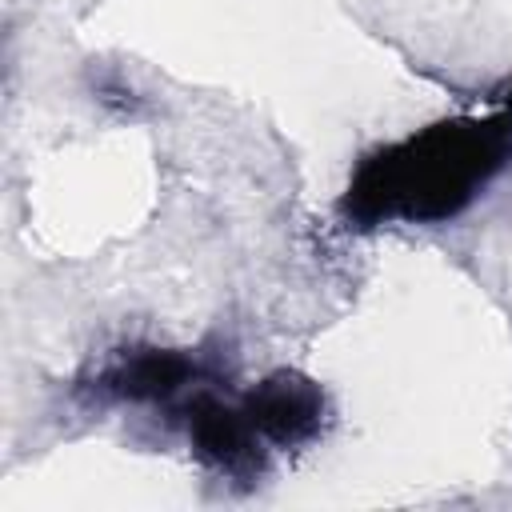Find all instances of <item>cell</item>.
<instances>
[{
	"label": "cell",
	"instance_id": "1",
	"mask_svg": "<svg viewBox=\"0 0 512 512\" xmlns=\"http://www.w3.org/2000/svg\"><path fill=\"white\" fill-rule=\"evenodd\" d=\"M512 164V76L488 112L444 116L368 152L336 204L348 228L448 224Z\"/></svg>",
	"mask_w": 512,
	"mask_h": 512
},
{
	"label": "cell",
	"instance_id": "2",
	"mask_svg": "<svg viewBox=\"0 0 512 512\" xmlns=\"http://www.w3.org/2000/svg\"><path fill=\"white\" fill-rule=\"evenodd\" d=\"M180 424L192 456L216 480H228L236 488H256L268 476L272 448L260 440V432L244 416L240 396L228 400L208 384H200L180 400Z\"/></svg>",
	"mask_w": 512,
	"mask_h": 512
},
{
	"label": "cell",
	"instance_id": "3",
	"mask_svg": "<svg viewBox=\"0 0 512 512\" xmlns=\"http://www.w3.org/2000/svg\"><path fill=\"white\" fill-rule=\"evenodd\" d=\"M200 376V360L184 348L132 344L84 372L76 396L88 404H176L200 388Z\"/></svg>",
	"mask_w": 512,
	"mask_h": 512
},
{
	"label": "cell",
	"instance_id": "4",
	"mask_svg": "<svg viewBox=\"0 0 512 512\" xmlns=\"http://www.w3.org/2000/svg\"><path fill=\"white\" fill-rule=\"evenodd\" d=\"M240 408L272 452H296L316 444L332 416L324 388L292 368H280L260 384H252L240 396Z\"/></svg>",
	"mask_w": 512,
	"mask_h": 512
},
{
	"label": "cell",
	"instance_id": "5",
	"mask_svg": "<svg viewBox=\"0 0 512 512\" xmlns=\"http://www.w3.org/2000/svg\"><path fill=\"white\" fill-rule=\"evenodd\" d=\"M96 92H100V100H104V104H120V112H132V108H136V96H132V88H128L120 76L104 80Z\"/></svg>",
	"mask_w": 512,
	"mask_h": 512
}]
</instances>
